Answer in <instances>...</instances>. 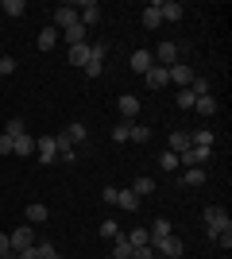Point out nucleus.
I'll use <instances>...</instances> for the list:
<instances>
[{"instance_id":"f257e3e1","label":"nucleus","mask_w":232,"mask_h":259,"mask_svg":"<svg viewBox=\"0 0 232 259\" xmlns=\"http://www.w3.org/2000/svg\"><path fill=\"white\" fill-rule=\"evenodd\" d=\"M201 217H205V228H209V236H213V240H217V232H224V228H232L228 213H224L221 205H209V209H205V213H201Z\"/></svg>"},{"instance_id":"f03ea898","label":"nucleus","mask_w":232,"mask_h":259,"mask_svg":"<svg viewBox=\"0 0 232 259\" xmlns=\"http://www.w3.org/2000/svg\"><path fill=\"white\" fill-rule=\"evenodd\" d=\"M174 62H182V43H159L155 47V66H166V70H170Z\"/></svg>"},{"instance_id":"7ed1b4c3","label":"nucleus","mask_w":232,"mask_h":259,"mask_svg":"<svg viewBox=\"0 0 232 259\" xmlns=\"http://www.w3.org/2000/svg\"><path fill=\"white\" fill-rule=\"evenodd\" d=\"M8 244H12V251H23V248H31V244H35V228H31V225H20V228H12V232H8Z\"/></svg>"},{"instance_id":"20e7f679","label":"nucleus","mask_w":232,"mask_h":259,"mask_svg":"<svg viewBox=\"0 0 232 259\" xmlns=\"http://www.w3.org/2000/svg\"><path fill=\"white\" fill-rule=\"evenodd\" d=\"M74 23H77V8L74 4L55 8V16H51V27H55V31H66V27H74Z\"/></svg>"},{"instance_id":"39448f33","label":"nucleus","mask_w":232,"mask_h":259,"mask_svg":"<svg viewBox=\"0 0 232 259\" xmlns=\"http://www.w3.org/2000/svg\"><path fill=\"white\" fill-rule=\"evenodd\" d=\"M166 77L174 81L178 89H190V81H194V66H186V62H174L170 70H166Z\"/></svg>"},{"instance_id":"423d86ee","label":"nucleus","mask_w":232,"mask_h":259,"mask_svg":"<svg viewBox=\"0 0 232 259\" xmlns=\"http://www.w3.org/2000/svg\"><path fill=\"white\" fill-rule=\"evenodd\" d=\"M155 251H159V255H166V259H178L182 251H186V244H182V240L170 232L166 240H159V244H155Z\"/></svg>"},{"instance_id":"0eeeda50","label":"nucleus","mask_w":232,"mask_h":259,"mask_svg":"<svg viewBox=\"0 0 232 259\" xmlns=\"http://www.w3.org/2000/svg\"><path fill=\"white\" fill-rule=\"evenodd\" d=\"M35 147H39V162L43 166H51V162L58 159V147H55V136H39L35 140Z\"/></svg>"},{"instance_id":"6e6552de","label":"nucleus","mask_w":232,"mask_h":259,"mask_svg":"<svg viewBox=\"0 0 232 259\" xmlns=\"http://www.w3.org/2000/svg\"><path fill=\"white\" fill-rule=\"evenodd\" d=\"M144 81H147V89H151V93L166 89V85H170V77H166V66H151V70L144 74Z\"/></svg>"},{"instance_id":"1a4fd4ad","label":"nucleus","mask_w":232,"mask_h":259,"mask_svg":"<svg viewBox=\"0 0 232 259\" xmlns=\"http://www.w3.org/2000/svg\"><path fill=\"white\" fill-rule=\"evenodd\" d=\"M170 232H174V225H170L166 217H159V221H155V225L147 228V244H151V248H155V244H159V240H166V236H170Z\"/></svg>"},{"instance_id":"9d476101","label":"nucleus","mask_w":232,"mask_h":259,"mask_svg":"<svg viewBox=\"0 0 232 259\" xmlns=\"http://www.w3.org/2000/svg\"><path fill=\"white\" fill-rule=\"evenodd\" d=\"M116 108H120V116H124V120H128V124H132V120H135V116H140V108H144V105H140V101H135V97H132V93H124V97H120V101H116Z\"/></svg>"},{"instance_id":"9b49d317","label":"nucleus","mask_w":232,"mask_h":259,"mask_svg":"<svg viewBox=\"0 0 232 259\" xmlns=\"http://www.w3.org/2000/svg\"><path fill=\"white\" fill-rule=\"evenodd\" d=\"M159 16H163V20H170V23H178L182 16H186V8H182L178 0H163V4H159Z\"/></svg>"},{"instance_id":"f8f14e48","label":"nucleus","mask_w":232,"mask_h":259,"mask_svg":"<svg viewBox=\"0 0 232 259\" xmlns=\"http://www.w3.org/2000/svg\"><path fill=\"white\" fill-rule=\"evenodd\" d=\"M151 66H155V54L151 51H132V70H135V74H147Z\"/></svg>"},{"instance_id":"ddd939ff","label":"nucleus","mask_w":232,"mask_h":259,"mask_svg":"<svg viewBox=\"0 0 232 259\" xmlns=\"http://www.w3.org/2000/svg\"><path fill=\"white\" fill-rule=\"evenodd\" d=\"M194 147V140H190V132H170V155H182Z\"/></svg>"},{"instance_id":"4468645a","label":"nucleus","mask_w":232,"mask_h":259,"mask_svg":"<svg viewBox=\"0 0 232 259\" xmlns=\"http://www.w3.org/2000/svg\"><path fill=\"white\" fill-rule=\"evenodd\" d=\"M55 147H58V159H62V162H74V159H77L74 143H70L66 136H62V132H58V136H55Z\"/></svg>"},{"instance_id":"2eb2a0df","label":"nucleus","mask_w":232,"mask_h":259,"mask_svg":"<svg viewBox=\"0 0 232 259\" xmlns=\"http://www.w3.org/2000/svg\"><path fill=\"white\" fill-rule=\"evenodd\" d=\"M12 155H35V136H16V143H12Z\"/></svg>"},{"instance_id":"dca6fc26","label":"nucleus","mask_w":232,"mask_h":259,"mask_svg":"<svg viewBox=\"0 0 232 259\" xmlns=\"http://www.w3.org/2000/svg\"><path fill=\"white\" fill-rule=\"evenodd\" d=\"M116 205L128 209V213H135V209H140V197H135L132 190H116Z\"/></svg>"},{"instance_id":"f3484780","label":"nucleus","mask_w":232,"mask_h":259,"mask_svg":"<svg viewBox=\"0 0 232 259\" xmlns=\"http://www.w3.org/2000/svg\"><path fill=\"white\" fill-rule=\"evenodd\" d=\"M140 20H144V27H147V31H155V27L163 23V16H159V4H147V8H144V16H140Z\"/></svg>"},{"instance_id":"a211bd4d","label":"nucleus","mask_w":232,"mask_h":259,"mask_svg":"<svg viewBox=\"0 0 232 259\" xmlns=\"http://www.w3.org/2000/svg\"><path fill=\"white\" fill-rule=\"evenodd\" d=\"M194 112H201V116H213V112H217V97H213V93L198 97V101H194Z\"/></svg>"},{"instance_id":"6ab92c4d","label":"nucleus","mask_w":232,"mask_h":259,"mask_svg":"<svg viewBox=\"0 0 232 259\" xmlns=\"http://www.w3.org/2000/svg\"><path fill=\"white\" fill-rule=\"evenodd\" d=\"M62 35H66V43H70V47H77V43H85L89 27H81V23H74V27H66V31H62Z\"/></svg>"},{"instance_id":"aec40b11","label":"nucleus","mask_w":232,"mask_h":259,"mask_svg":"<svg viewBox=\"0 0 232 259\" xmlns=\"http://www.w3.org/2000/svg\"><path fill=\"white\" fill-rule=\"evenodd\" d=\"M85 62H89V43L70 47V66H85Z\"/></svg>"},{"instance_id":"412c9836","label":"nucleus","mask_w":232,"mask_h":259,"mask_svg":"<svg viewBox=\"0 0 232 259\" xmlns=\"http://www.w3.org/2000/svg\"><path fill=\"white\" fill-rule=\"evenodd\" d=\"M112 259H132V244H128L124 236L112 240Z\"/></svg>"},{"instance_id":"4be33fe9","label":"nucleus","mask_w":232,"mask_h":259,"mask_svg":"<svg viewBox=\"0 0 232 259\" xmlns=\"http://www.w3.org/2000/svg\"><path fill=\"white\" fill-rule=\"evenodd\" d=\"M182 182L186 186H205V166H190V170L182 174Z\"/></svg>"},{"instance_id":"5701e85b","label":"nucleus","mask_w":232,"mask_h":259,"mask_svg":"<svg viewBox=\"0 0 232 259\" xmlns=\"http://www.w3.org/2000/svg\"><path fill=\"white\" fill-rule=\"evenodd\" d=\"M47 217H51V213H47V205H39V201H35V205H27V225H43Z\"/></svg>"},{"instance_id":"b1692460","label":"nucleus","mask_w":232,"mask_h":259,"mask_svg":"<svg viewBox=\"0 0 232 259\" xmlns=\"http://www.w3.org/2000/svg\"><path fill=\"white\" fill-rule=\"evenodd\" d=\"M35 251H39V259H62V255H58V248L51 244V240H35Z\"/></svg>"},{"instance_id":"393cba45","label":"nucleus","mask_w":232,"mask_h":259,"mask_svg":"<svg viewBox=\"0 0 232 259\" xmlns=\"http://www.w3.org/2000/svg\"><path fill=\"white\" fill-rule=\"evenodd\" d=\"M190 140H194V147H213V140H217V136H213L209 128H201V132H190Z\"/></svg>"},{"instance_id":"a878e982","label":"nucleus","mask_w":232,"mask_h":259,"mask_svg":"<svg viewBox=\"0 0 232 259\" xmlns=\"http://www.w3.org/2000/svg\"><path fill=\"white\" fill-rule=\"evenodd\" d=\"M62 136H66L70 143H81V140H85V124H81V120H74V124H70V128L62 132Z\"/></svg>"},{"instance_id":"bb28decb","label":"nucleus","mask_w":232,"mask_h":259,"mask_svg":"<svg viewBox=\"0 0 232 259\" xmlns=\"http://www.w3.org/2000/svg\"><path fill=\"white\" fill-rule=\"evenodd\" d=\"M55 43H58V31L55 27H43V31H39V51H51Z\"/></svg>"},{"instance_id":"cd10ccee","label":"nucleus","mask_w":232,"mask_h":259,"mask_svg":"<svg viewBox=\"0 0 232 259\" xmlns=\"http://www.w3.org/2000/svg\"><path fill=\"white\" fill-rule=\"evenodd\" d=\"M132 194H135V197H147V194H155V178H135Z\"/></svg>"},{"instance_id":"c85d7f7f","label":"nucleus","mask_w":232,"mask_h":259,"mask_svg":"<svg viewBox=\"0 0 232 259\" xmlns=\"http://www.w3.org/2000/svg\"><path fill=\"white\" fill-rule=\"evenodd\" d=\"M190 93H194V97H205V93H209V77L194 74V81H190Z\"/></svg>"},{"instance_id":"c756f323","label":"nucleus","mask_w":232,"mask_h":259,"mask_svg":"<svg viewBox=\"0 0 232 259\" xmlns=\"http://www.w3.org/2000/svg\"><path fill=\"white\" fill-rule=\"evenodd\" d=\"M109 136H112L116 143H128V136H132V124H128V120H120V124H116V128H112Z\"/></svg>"},{"instance_id":"7c9ffc66","label":"nucleus","mask_w":232,"mask_h":259,"mask_svg":"<svg viewBox=\"0 0 232 259\" xmlns=\"http://www.w3.org/2000/svg\"><path fill=\"white\" fill-rule=\"evenodd\" d=\"M128 140L132 143H147L151 140V128H147V124H132V136H128Z\"/></svg>"},{"instance_id":"2f4dec72","label":"nucleus","mask_w":232,"mask_h":259,"mask_svg":"<svg viewBox=\"0 0 232 259\" xmlns=\"http://www.w3.org/2000/svg\"><path fill=\"white\" fill-rule=\"evenodd\" d=\"M101 236H105V240H116V236H120V225H116V221H101Z\"/></svg>"},{"instance_id":"473e14b6","label":"nucleus","mask_w":232,"mask_h":259,"mask_svg":"<svg viewBox=\"0 0 232 259\" xmlns=\"http://www.w3.org/2000/svg\"><path fill=\"white\" fill-rule=\"evenodd\" d=\"M124 240H128L132 248H144L147 244V228H132V236H124Z\"/></svg>"},{"instance_id":"72a5a7b5","label":"nucleus","mask_w":232,"mask_h":259,"mask_svg":"<svg viewBox=\"0 0 232 259\" xmlns=\"http://www.w3.org/2000/svg\"><path fill=\"white\" fill-rule=\"evenodd\" d=\"M23 132H27V128H23V120L16 116V120H8V128H4V136H8V140H16V136H23Z\"/></svg>"},{"instance_id":"f704fd0d","label":"nucleus","mask_w":232,"mask_h":259,"mask_svg":"<svg viewBox=\"0 0 232 259\" xmlns=\"http://www.w3.org/2000/svg\"><path fill=\"white\" fill-rule=\"evenodd\" d=\"M4 12H8V16H23L27 4H23V0H4Z\"/></svg>"},{"instance_id":"c9c22d12","label":"nucleus","mask_w":232,"mask_h":259,"mask_svg":"<svg viewBox=\"0 0 232 259\" xmlns=\"http://www.w3.org/2000/svg\"><path fill=\"white\" fill-rule=\"evenodd\" d=\"M159 166H163V170H178V155L163 151V155H159Z\"/></svg>"},{"instance_id":"e433bc0d","label":"nucleus","mask_w":232,"mask_h":259,"mask_svg":"<svg viewBox=\"0 0 232 259\" xmlns=\"http://www.w3.org/2000/svg\"><path fill=\"white\" fill-rule=\"evenodd\" d=\"M0 259H16V251L8 244V232H0Z\"/></svg>"},{"instance_id":"4c0bfd02","label":"nucleus","mask_w":232,"mask_h":259,"mask_svg":"<svg viewBox=\"0 0 232 259\" xmlns=\"http://www.w3.org/2000/svg\"><path fill=\"white\" fill-rule=\"evenodd\" d=\"M194 93H190V89H178V108H194Z\"/></svg>"},{"instance_id":"58836bf2","label":"nucleus","mask_w":232,"mask_h":259,"mask_svg":"<svg viewBox=\"0 0 232 259\" xmlns=\"http://www.w3.org/2000/svg\"><path fill=\"white\" fill-rule=\"evenodd\" d=\"M132 259H155V248L144 244V248H132Z\"/></svg>"},{"instance_id":"ea45409f","label":"nucleus","mask_w":232,"mask_h":259,"mask_svg":"<svg viewBox=\"0 0 232 259\" xmlns=\"http://www.w3.org/2000/svg\"><path fill=\"white\" fill-rule=\"evenodd\" d=\"M81 70H85V77H101V62H97V58H89Z\"/></svg>"},{"instance_id":"a19ab883","label":"nucleus","mask_w":232,"mask_h":259,"mask_svg":"<svg viewBox=\"0 0 232 259\" xmlns=\"http://www.w3.org/2000/svg\"><path fill=\"white\" fill-rule=\"evenodd\" d=\"M217 244H221V248H224V251H228V248H232V228H224V232H217Z\"/></svg>"},{"instance_id":"79ce46f5","label":"nucleus","mask_w":232,"mask_h":259,"mask_svg":"<svg viewBox=\"0 0 232 259\" xmlns=\"http://www.w3.org/2000/svg\"><path fill=\"white\" fill-rule=\"evenodd\" d=\"M101 201H109V205H116V186H105V190H101Z\"/></svg>"},{"instance_id":"37998d69","label":"nucleus","mask_w":232,"mask_h":259,"mask_svg":"<svg viewBox=\"0 0 232 259\" xmlns=\"http://www.w3.org/2000/svg\"><path fill=\"white\" fill-rule=\"evenodd\" d=\"M12 70H16V58H8V54H4V58H0V77L12 74Z\"/></svg>"},{"instance_id":"c03bdc74","label":"nucleus","mask_w":232,"mask_h":259,"mask_svg":"<svg viewBox=\"0 0 232 259\" xmlns=\"http://www.w3.org/2000/svg\"><path fill=\"white\" fill-rule=\"evenodd\" d=\"M16 259H39V251H35V244H31V248H23V251H16Z\"/></svg>"},{"instance_id":"a18cd8bd","label":"nucleus","mask_w":232,"mask_h":259,"mask_svg":"<svg viewBox=\"0 0 232 259\" xmlns=\"http://www.w3.org/2000/svg\"><path fill=\"white\" fill-rule=\"evenodd\" d=\"M12 143H16V140H8V136H0V155H12Z\"/></svg>"},{"instance_id":"49530a36","label":"nucleus","mask_w":232,"mask_h":259,"mask_svg":"<svg viewBox=\"0 0 232 259\" xmlns=\"http://www.w3.org/2000/svg\"><path fill=\"white\" fill-rule=\"evenodd\" d=\"M155 259H166V255H159V251H155Z\"/></svg>"},{"instance_id":"de8ad7c7","label":"nucleus","mask_w":232,"mask_h":259,"mask_svg":"<svg viewBox=\"0 0 232 259\" xmlns=\"http://www.w3.org/2000/svg\"><path fill=\"white\" fill-rule=\"evenodd\" d=\"M0 81H4V77H0Z\"/></svg>"},{"instance_id":"09e8293b","label":"nucleus","mask_w":232,"mask_h":259,"mask_svg":"<svg viewBox=\"0 0 232 259\" xmlns=\"http://www.w3.org/2000/svg\"><path fill=\"white\" fill-rule=\"evenodd\" d=\"M109 259H112V255H109Z\"/></svg>"}]
</instances>
